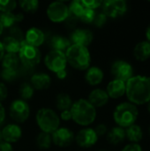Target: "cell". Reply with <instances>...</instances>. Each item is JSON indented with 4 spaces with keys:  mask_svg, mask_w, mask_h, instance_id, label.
Returning a JSON list of instances; mask_svg holds the SVG:
<instances>
[{
    "mask_svg": "<svg viewBox=\"0 0 150 151\" xmlns=\"http://www.w3.org/2000/svg\"><path fill=\"white\" fill-rule=\"evenodd\" d=\"M19 62L27 67L37 65L41 62V52L38 48L28 45L25 41L21 42L20 50L18 53Z\"/></svg>",
    "mask_w": 150,
    "mask_h": 151,
    "instance_id": "8992f818",
    "label": "cell"
},
{
    "mask_svg": "<svg viewBox=\"0 0 150 151\" xmlns=\"http://www.w3.org/2000/svg\"><path fill=\"white\" fill-rule=\"evenodd\" d=\"M95 13H96V12H95V11L86 8V9H85V11L83 12L82 15L80 16V19L82 22L87 23V24L93 23L94 19H95Z\"/></svg>",
    "mask_w": 150,
    "mask_h": 151,
    "instance_id": "e575fe53",
    "label": "cell"
},
{
    "mask_svg": "<svg viewBox=\"0 0 150 151\" xmlns=\"http://www.w3.org/2000/svg\"><path fill=\"white\" fill-rule=\"evenodd\" d=\"M3 141V139H2V134H1V130H0V142Z\"/></svg>",
    "mask_w": 150,
    "mask_h": 151,
    "instance_id": "f907efd6",
    "label": "cell"
},
{
    "mask_svg": "<svg viewBox=\"0 0 150 151\" xmlns=\"http://www.w3.org/2000/svg\"><path fill=\"white\" fill-rule=\"evenodd\" d=\"M107 19H108L107 16H106L103 12H96L93 23H94L95 26H96L97 27H102L104 26L105 23L107 22Z\"/></svg>",
    "mask_w": 150,
    "mask_h": 151,
    "instance_id": "d590c367",
    "label": "cell"
},
{
    "mask_svg": "<svg viewBox=\"0 0 150 151\" xmlns=\"http://www.w3.org/2000/svg\"><path fill=\"white\" fill-rule=\"evenodd\" d=\"M5 119V109L3 106V104L0 103V125L4 121Z\"/></svg>",
    "mask_w": 150,
    "mask_h": 151,
    "instance_id": "ee69618b",
    "label": "cell"
},
{
    "mask_svg": "<svg viewBox=\"0 0 150 151\" xmlns=\"http://www.w3.org/2000/svg\"><path fill=\"white\" fill-rule=\"evenodd\" d=\"M126 130L120 127H114L107 133V140L111 144L118 145L126 139Z\"/></svg>",
    "mask_w": 150,
    "mask_h": 151,
    "instance_id": "603a6c76",
    "label": "cell"
},
{
    "mask_svg": "<svg viewBox=\"0 0 150 151\" xmlns=\"http://www.w3.org/2000/svg\"><path fill=\"white\" fill-rule=\"evenodd\" d=\"M95 132L96 133L97 136L100 137V136H103L105 135L107 133H108V128H107V126L104 125V124H99L96 128L95 129Z\"/></svg>",
    "mask_w": 150,
    "mask_h": 151,
    "instance_id": "f35d334b",
    "label": "cell"
},
{
    "mask_svg": "<svg viewBox=\"0 0 150 151\" xmlns=\"http://www.w3.org/2000/svg\"><path fill=\"white\" fill-rule=\"evenodd\" d=\"M146 36H147L148 42H150V25L148 27V28H147V30H146Z\"/></svg>",
    "mask_w": 150,
    "mask_h": 151,
    "instance_id": "7dc6e473",
    "label": "cell"
},
{
    "mask_svg": "<svg viewBox=\"0 0 150 151\" xmlns=\"http://www.w3.org/2000/svg\"><path fill=\"white\" fill-rule=\"evenodd\" d=\"M126 130V137L132 142V143H138L143 138V131L141 127L138 125H132L128 127Z\"/></svg>",
    "mask_w": 150,
    "mask_h": 151,
    "instance_id": "484cf974",
    "label": "cell"
},
{
    "mask_svg": "<svg viewBox=\"0 0 150 151\" xmlns=\"http://www.w3.org/2000/svg\"><path fill=\"white\" fill-rule=\"evenodd\" d=\"M110 98L118 99L126 95V82L119 80H112L107 85V88L105 90Z\"/></svg>",
    "mask_w": 150,
    "mask_h": 151,
    "instance_id": "ac0fdd59",
    "label": "cell"
},
{
    "mask_svg": "<svg viewBox=\"0 0 150 151\" xmlns=\"http://www.w3.org/2000/svg\"><path fill=\"white\" fill-rule=\"evenodd\" d=\"M0 151H13L12 145L11 143L2 141L0 142Z\"/></svg>",
    "mask_w": 150,
    "mask_h": 151,
    "instance_id": "7bdbcfd3",
    "label": "cell"
},
{
    "mask_svg": "<svg viewBox=\"0 0 150 151\" xmlns=\"http://www.w3.org/2000/svg\"><path fill=\"white\" fill-rule=\"evenodd\" d=\"M46 12L49 19L54 23H61L65 21L69 16L68 5L61 1H56L50 4Z\"/></svg>",
    "mask_w": 150,
    "mask_h": 151,
    "instance_id": "9c48e42d",
    "label": "cell"
},
{
    "mask_svg": "<svg viewBox=\"0 0 150 151\" xmlns=\"http://www.w3.org/2000/svg\"><path fill=\"white\" fill-rule=\"evenodd\" d=\"M82 3L86 8L94 11H95V9L99 8L103 4V1L100 0H82Z\"/></svg>",
    "mask_w": 150,
    "mask_h": 151,
    "instance_id": "8d00e7d4",
    "label": "cell"
},
{
    "mask_svg": "<svg viewBox=\"0 0 150 151\" xmlns=\"http://www.w3.org/2000/svg\"><path fill=\"white\" fill-rule=\"evenodd\" d=\"M109 96L107 92L102 88H95L88 95V101L96 109L105 106L109 102Z\"/></svg>",
    "mask_w": 150,
    "mask_h": 151,
    "instance_id": "e0dca14e",
    "label": "cell"
},
{
    "mask_svg": "<svg viewBox=\"0 0 150 151\" xmlns=\"http://www.w3.org/2000/svg\"><path fill=\"white\" fill-rule=\"evenodd\" d=\"M45 35L44 33L37 27H30L27 30L24 41L33 47L38 48L44 42Z\"/></svg>",
    "mask_w": 150,
    "mask_h": 151,
    "instance_id": "2e32d148",
    "label": "cell"
},
{
    "mask_svg": "<svg viewBox=\"0 0 150 151\" xmlns=\"http://www.w3.org/2000/svg\"><path fill=\"white\" fill-rule=\"evenodd\" d=\"M3 31H4V27H3V25L1 24V22H0V35H2Z\"/></svg>",
    "mask_w": 150,
    "mask_h": 151,
    "instance_id": "c3c4849f",
    "label": "cell"
},
{
    "mask_svg": "<svg viewBox=\"0 0 150 151\" xmlns=\"http://www.w3.org/2000/svg\"><path fill=\"white\" fill-rule=\"evenodd\" d=\"M139 116V111L136 105L124 102L119 104L113 111V119L118 127L127 128L128 127L135 124Z\"/></svg>",
    "mask_w": 150,
    "mask_h": 151,
    "instance_id": "277c9868",
    "label": "cell"
},
{
    "mask_svg": "<svg viewBox=\"0 0 150 151\" xmlns=\"http://www.w3.org/2000/svg\"><path fill=\"white\" fill-rule=\"evenodd\" d=\"M72 104L71 96L66 93H60L56 97V107L61 111L70 110Z\"/></svg>",
    "mask_w": 150,
    "mask_h": 151,
    "instance_id": "4316f807",
    "label": "cell"
},
{
    "mask_svg": "<svg viewBox=\"0 0 150 151\" xmlns=\"http://www.w3.org/2000/svg\"><path fill=\"white\" fill-rule=\"evenodd\" d=\"M9 112L11 118L17 123H24L30 115V107L28 104L22 99H16L11 102Z\"/></svg>",
    "mask_w": 150,
    "mask_h": 151,
    "instance_id": "ba28073f",
    "label": "cell"
},
{
    "mask_svg": "<svg viewBox=\"0 0 150 151\" xmlns=\"http://www.w3.org/2000/svg\"><path fill=\"white\" fill-rule=\"evenodd\" d=\"M62 120L64 121H69L72 119V113H71V111L70 110H66V111H61V114H60V118Z\"/></svg>",
    "mask_w": 150,
    "mask_h": 151,
    "instance_id": "b9f144b4",
    "label": "cell"
},
{
    "mask_svg": "<svg viewBox=\"0 0 150 151\" xmlns=\"http://www.w3.org/2000/svg\"><path fill=\"white\" fill-rule=\"evenodd\" d=\"M56 76L59 80H65L67 77V72H66V70H62V71L57 73H56Z\"/></svg>",
    "mask_w": 150,
    "mask_h": 151,
    "instance_id": "f6af8a7d",
    "label": "cell"
},
{
    "mask_svg": "<svg viewBox=\"0 0 150 151\" xmlns=\"http://www.w3.org/2000/svg\"><path fill=\"white\" fill-rule=\"evenodd\" d=\"M0 14H1V12H0Z\"/></svg>",
    "mask_w": 150,
    "mask_h": 151,
    "instance_id": "db71d44e",
    "label": "cell"
},
{
    "mask_svg": "<svg viewBox=\"0 0 150 151\" xmlns=\"http://www.w3.org/2000/svg\"><path fill=\"white\" fill-rule=\"evenodd\" d=\"M122 151H142V149L139 143H129L127 144Z\"/></svg>",
    "mask_w": 150,
    "mask_h": 151,
    "instance_id": "ab89813d",
    "label": "cell"
},
{
    "mask_svg": "<svg viewBox=\"0 0 150 151\" xmlns=\"http://www.w3.org/2000/svg\"><path fill=\"white\" fill-rule=\"evenodd\" d=\"M102 7L107 18L112 19L122 17L127 11V4L125 0H106L103 2Z\"/></svg>",
    "mask_w": 150,
    "mask_h": 151,
    "instance_id": "30bf717a",
    "label": "cell"
},
{
    "mask_svg": "<svg viewBox=\"0 0 150 151\" xmlns=\"http://www.w3.org/2000/svg\"><path fill=\"white\" fill-rule=\"evenodd\" d=\"M111 74L116 80L126 82L133 76V68L126 61L117 60L115 61L111 68Z\"/></svg>",
    "mask_w": 150,
    "mask_h": 151,
    "instance_id": "8fae6325",
    "label": "cell"
},
{
    "mask_svg": "<svg viewBox=\"0 0 150 151\" xmlns=\"http://www.w3.org/2000/svg\"><path fill=\"white\" fill-rule=\"evenodd\" d=\"M50 45L53 50H57L65 53V51L69 49V47L72 45L71 41L60 35H56L51 38Z\"/></svg>",
    "mask_w": 150,
    "mask_h": 151,
    "instance_id": "cb8c5ba5",
    "label": "cell"
},
{
    "mask_svg": "<svg viewBox=\"0 0 150 151\" xmlns=\"http://www.w3.org/2000/svg\"><path fill=\"white\" fill-rule=\"evenodd\" d=\"M36 145L40 150H49L52 144V139H51V134L41 132L38 134L35 139Z\"/></svg>",
    "mask_w": 150,
    "mask_h": 151,
    "instance_id": "f1b7e54d",
    "label": "cell"
},
{
    "mask_svg": "<svg viewBox=\"0 0 150 151\" xmlns=\"http://www.w3.org/2000/svg\"><path fill=\"white\" fill-rule=\"evenodd\" d=\"M104 74L101 68L97 66H92L89 67L85 74V80L86 81L91 85V86H96L100 84L103 80Z\"/></svg>",
    "mask_w": 150,
    "mask_h": 151,
    "instance_id": "ffe728a7",
    "label": "cell"
},
{
    "mask_svg": "<svg viewBox=\"0 0 150 151\" xmlns=\"http://www.w3.org/2000/svg\"><path fill=\"white\" fill-rule=\"evenodd\" d=\"M34 93V89L29 82H24L19 86V94L20 99L27 102V100H30L33 97Z\"/></svg>",
    "mask_w": 150,
    "mask_h": 151,
    "instance_id": "4dcf8cb0",
    "label": "cell"
},
{
    "mask_svg": "<svg viewBox=\"0 0 150 151\" xmlns=\"http://www.w3.org/2000/svg\"><path fill=\"white\" fill-rule=\"evenodd\" d=\"M70 111L72 119L82 127L91 125L96 119V109L87 99L81 98L74 102Z\"/></svg>",
    "mask_w": 150,
    "mask_h": 151,
    "instance_id": "7a4b0ae2",
    "label": "cell"
},
{
    "mask_svg": "<svg viewBox=\"0 0 150 151\" xmlns=\"http://www.w3.org/2000/svg\"><path fill=\"white\" fill-rule=\"evenodd\" d=\"M68 9H69V15L76 19H80L83 12L85 11L86 7L84 6L82 0H74L70 3Z\"/></svg>",
    "mask_w": 150,
    "mask_h": 151,
    "instance_id": "f546056e",
    "label": "cell"
},
{
    "mask_svg": "<svg viewBox=\"0 0 150 151\" xmlns=\"http://www.w3.org/2000/svg\"><path fill=\"white\" fill-rule=\"evenodd\" d=\"M99 151H106V150H99Z\"/></svg>",
    "mask_w": 150,
    "mask_h": 151,
    "instance_id": "816d5d0a",
    "label": "cell"
},
{
    "mask_svg": "<svg viewBox=\"0 0 150 151\" xmlns=\"http://www.w3.org/2000/svg\"><path fill=\"white\" fill-rule=\"evenodd\" d=\"M44 64L50 71L55 73L62 70H65L67 65L65 53L52 50L45 56Z\"/></svg>",
    "mask_w": 150,
    "mask_h": 151,
    "instance_id": "52a82bcc",
    "label": "cell"
},
{
    "mask_svg": "<svg viewBox=\"0 0 150 151\" xmlns=\"http://www.w3.org/2000/svg\"><path fill=\"white\" fill-rule=\"evenodd\" d=\"M30 84L36 90H44L50 88L51 79L49 74L45 73H36L30 79Z\"/></svg>",
    "mask_w": 150,
    "mask_h": 151,
    "instance_id": "d6986e66",
    "label": "cell"
},
{
    "mask_svg": "<svg viewBox=\"0 0 150 151\" xmlns=\"http://www.w3.org/2000/svg\"><path fill=\"white\" fill-rule=\"evenodd\" d=\"M1 134L4 142L11 144L17 142L21 138L22 130L20 127L17 124H8L2 129Z\"/></svg>",
    "mask_w": 150,
    "mask_h": 151,
    "instance_id": "9a60e30c",
    "label": "cell"
},
{
    "mask_svg": "<svg viewBox=\"0 0 150 151\" xmlns=\"http://www.w3.org/2000/svg\"><path fill=\"white\" fill-rule=\"evenodd\" d=\"M98 138L99 137L95 132V129L90 127H86L80 130L77 133L74 141L80 147L88 149L95 145V143L98 141Z\"/></svg>",
    "mask_w": 150,
    "mask_h": 151,
    "instance_id": "4fadbf2b",
    "label": "cell"
},
{
    "mask_svg": "<svg viewBox=\"0 0 150 151\" xmlns=\"http://www.w3.org/2000/svg\"><path fill=\"white\" fill-rule=\"evenodd\" d=\"M93 33L86 28H77L71 34V42L72 44L80 45L88 47L93 41Z\"/></svg>",
    "mask_w": 150,
    "mask_h": 151,
    "instance_id": "5bb4252c",
    "label": "cell"
},
{
    "mask_svg": "<svg viewBox=\"0 0 150 151\" xmlns=\"http://www.w3.org/2000/svg\"><path fill=\"white\" fill-rule=\"evenodd\" d=\"M148 110H149V111L150 113V101L148 103Z\"/></svg>",
    "mask_w": 150,
    "mask_h": 151,
    "instance_id": "681fc988",
    "label": "cell"
},
{
    "mask_svg": "<svg viewBox=\"0 0 150 151\" xmlns=\"http://www.w3.org/2000/svg\"><path fill=\"white\" fill-rule=\"evenodd\" d=\"M133 55L139 61H146L150 58V42L142 41L137 43L133 50Z\"/></svg>",
    "mask_w": 150,
    "mask_h": 151,
    "instance_id": "7402d4cb",
    "label": "cell"
},
{
    "mask_svg": "<svg viewBox=\"0 0 150 151\" xmlns=\"http://www.w3.org/2000/svg\"><path fill=\"white\" fill-rule=\"evenodd\" d=\"M7 96H8L7 87L5 86V84L4 82L0 81V103L2 101H4V99H6Z\"/></svg>",
    "mask_w": 150,
    "mask_h": 151,
    "instance_id": "60d3db41",
    "label": "cell"
},
{
    "mask_svg": "<svg viewBox=\"0 0 150 151\" xmlns=\"http://www.w3.org/2000/svg\"><path fill=\"white\" fill-rule=\"evenodd\" d=\"M149 134H150V127H149Z\"/></svg>",
    "mask_w": 150,
    "mask_h": 151,
    "instance_id": "f5cc1de1",
    "label": "cell"
},
{
    "mask_svg": "<svg viewBox=\"0 0 150 151\" xmlns=\"http://www.w3.org/2000/svg\"><path fill=\"white\" fill-rule=\"evenodd\" d=\"M0 76L4 81L11 82V81H14L16 79V77H17V70L3 68L1 73H0Z\"/></svg>",
    "mask_w": 150,
    "mask_h": 151,
    "instance_id": "836d02e7",
    "label": "cell"
},
{
    "mask_svg": "<svg viewBox=\"0 0 150 151\" xmlns=\"http://www.w3.org/2000/svg\"><path fill=\"white\" fill-rule=\"evenodd\" d=\"M22 42H20V41H19V40H17L14 37H11L10 35L4 37L2 41V44H3L4 52L18 54L19 50H20Z\"/></svg>",
    "mask_w": 150,
    "mask_h": 151,
    "instance_id": "d4e9b609",
    "label": "cell"
},
{
    "mask_svg": "<svg viewBox=\"0 0 150 151\" xmlns=\"http://www.w3.org/2000/svg\"><path fill=\"white\" fill-rule=\"evenodd\" d=\"M35 119L39 128L41 129V132H44L50 134L59 128V125H60L59 116L51 109L49 108L40 109L36 113Z\"/></svg>",
    "mask_w": 150,
    "mask_h": 151,
    "instance_id": "5b68a950",
    "label": "cell"
},
{
    "mask_svg": "<svg viewBox=\"0 0 150 151\" xmlns=\"http://www.w3.org/2000/svg\"><path fill=\"white\" fill-rule=\"evenodd\" d=\"M126 95L129 103L134 105L148 104L150 101V77L133 76L126 82Z\"/></svg>",
    "mask_w": 150,
    "mask_h": 151,
    "instance_id": "6da1fadb",
    "label": "cell"
},
{
    "mask_svg": "<svg viewBox=\"0 0 150 151\" xmlns=\"http://www.w3.org/2000/svg\"><path fill=\"white\" fill-rule=\"evenodd\" d=\"M51 139L52 143L55 145L61 148H65L69 147L74 142L75 135L71 129L67 127H59L53 134H51Z\"/></svg>",
    "mask_w": 150,
    "mask_h": 151,
    "instance_id": "7c38bea8",
    "label": "cell"
},
{
    "mask_svg": "<svg viewBox=\"0 0 150 151\" xmlns=\"http://www.w3.org/2000/svg\"><path fill=\"white\" fill-rule=\"evenodd\" d=\"M24 19L23 14L21 13H13V12H4L0 14V22L3 25L4 28H11L15 26L16 23L22 21Z\"/></svg>",
    "mask_w": 150,
    "mask_h": 151,
    "instance_id": "44dd1931",
    "label": "cell"
},
{
    "mask_svg": "<svg viewBox=\"0 0 150 151\" xmlns=\"http://www.w3.org/2000/svg\"><path fill=\"white\" fill-rule=\"evenodd\" d=\"M17 3L14 0H0V12H12L16 9Z\"/></svg>",
    "mask_w": 150,
    "mask_h": 151,
    "instance_id": "d6a6232c",
    "label": "cell"
},
{
    "mask_svg": "<svg viewBox=\"0 0 150 151\" xmlns=\"http://www.w3.org/2000/svg\"><path fill=\"white\" fill-rule=\"evenodd\" d=\"M10 32H11V35L10 36L14 37L15 39H17V40H19L20 42L24 41V39H23V32L18 27L14 26L13 27L11 28V31Z\"/></svg>",
    "mask_w": 150,
    "mask_h": 151,
    "instance_id": "74e56055",
    "label": "cell"
},
{
    "mask_svg": "<svg viewBox=\"0 0 150 151\" xmlns=\"http://www.w3.org/2000/svg\"><path fill=\"white\" fill-rule=\"evenodd\" d=\"M5 52H4V47H3V44H2V42L0 41V61H2L4 56Z\"/></svg>",
    "mask_w": 150,
    "mask_h": 151,
    "instance_id": "bcb514c9",
    "label": "cell"
},
{
    "mask_svg": "<svg viewBox=\"0 0 150 151\" xmlns=\"http://www.w3.org/2000/svg\"><path fill=\"white\" fill-rule=\"evenodd\" d=\"M19 63V58L18 54L5 53L2 59V66L3 68H6V69L17 70Z\"/></svg>",
    "mask_w": 150,
    "mask_h": 151,
    "instance_id": "83f0119b",
    "label": "cell"
},
{
    "mask_svg": "<svg viewBox=\"0 0 150 151\" xmlns=\"http://www.w3.org/2000/svg\"><path fill=\"white\" fill-rule=\"evenodd\" d=\"M67 64L77 70H88L91 63V55L88 47L72 44L65 51Z\"/></svg>",
    "mask_w": 150,
    "mask_h": 151,
    "instance_id": "3957f363",
    "label": "cell"
},
{
    "mask_svg": "<svg viewBox=\"0 0 150 151\" xmlns=\"http://www.w3.org/2000/svg\"><path fill=\"white\" fill-rule=\"evenodd\" d=\"M19 4L24 12L29 13L35 12L39 8V2L37 0H20Z\"/></svg>",
    "mask_w": 150,
    "mask_h": 151,
    "instance_id": "1f68e13d",
    "label": "cell"
}]
</instances>
